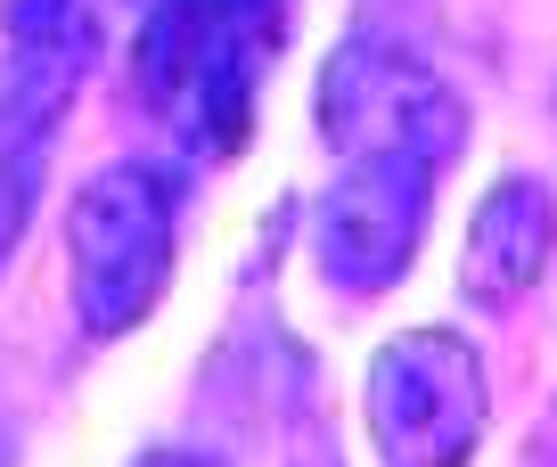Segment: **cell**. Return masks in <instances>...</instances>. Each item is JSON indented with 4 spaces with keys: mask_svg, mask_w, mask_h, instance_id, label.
<instances>
[{
    "mask_svg": "<svg viewBox=\"0 0 557 467\" xmlns=\"http://www.w3.org/2000/svg\"><path fill=\"white\" fill-rule=\"evenodd\" d=\"M287 50V0H148L132 41L139 107L197 156H238L262 107V74Z\"/></svg>",
    "mask_w": 557,
    "mask_h": 467,
    "instance_id": "6da1fadb",
    "label": "cell"
},
{
    "mask_svg": "<svg viewBox=\"0 0 557 467\" xmlns=\"http://www.w3.org/2000/svg\"><path fill=\"white\" fill-rule=\"evenodd\" d=\"M66 262H74V320L90 336H123L173 287V181L157 164H99L66 206Z\"/></svg>",
    "mask_w": 557,
    "mask_h": 467,
    "instance_id": "7a4b0ae2",
    "label": "cell"
},
{
    "mask_svg": "<svg viewBox=\"0 0 557 467\" xmlns=\"http://www.w3.org/2000/svg\"><path fill=\"white\" fill-rule=\"evenodd\" d=\"M492 418L484 353L459 329H401L369 361V443L385 467H468Z\"/></svg>",
    "mask_w": 557,
    "mask_h": 467,
    "instance_id": "3957f363",
    "label": "cell"
},
{
    "mask_svg": "<svg viewBox=\"0 0 557 467\" xmlns=\"http://www.w3.org/2000/svg\"><path fill=\"white\" fill-rule=\"evenodd\" d=\"M443 164L418 148H361L336 164L329 197L312 206V262L345 295H385L418 262L426 213H435Z\"/></svg>",
    "mask_w": 557,
    "mask_h": 467,
    "instance_id": "277c9868",
    "label": "cell"
},
{
    "mask_svg": "<svg viewBox=\"0 0 557 467\" xmlns=\"http://www.w3.org/2000/svg\"><path fill=\"white\" fill-rule=\"evenodd\" d=\"M320 132H329L336 156L418 148V156H435V164H451L459 139H468V115H459V99L410 50H394L377 34H352L320 66Z\"/></svg>",
    "mask_w": 557,
    "mask_h": 467,
    "instance_id": "5b68a950",
    "label": "cell"
},
{
    "mask_svg": "<svg viewBox=\"0 0 557 467\" xmlns=\"http://www.w3.org/2000/svg\"><path fill=\"white\" fill-rule=\"evenodd\" d=\"M549 255H557V197L533 173H500L475 197L468 246H459V295L484 311H508L524 304V287H541Z\"/></svg>",
    "mask_w": 557,
    "mask_h": 467,
    "instance_id": "8992f818",
    "label": "cell"
},
{
    "mask_svg": "<svg viewBox=\"0 0 557 467\" xmlns=\"http://www.w3.org/2000/svg\"><path fill=\"white\" fill-rule=\"evenodd\" d=\"M74 66L83 58L66 41V9L58 0H0V123L34 115V99L50 107Z\"/></svg>",
    "mask_w": 557,
    "mask_h": 467,
    "instance_id": "52a82bcc",
    "label": "cell"
},
{
    "mask_svg": "<svg viewBox=\"0 0 557 467\" xmlns=\"http://www.w3.org/2000/svg\"><path fill=\"white\" fill-rule=\"evenodd\" d=\"M34 189H41V123L9 115L0 123V262H9V246H17L25 213H34Z\"/></svg>",
    "mask_w": 557,
    "mask_h": 467,
    "instance_id": "ba28073f",
    "label": "cell"
},
{
    "mask_svg": "<svg viewBox=\"0 0 557 467\" xmlns=\"http://www.w3.org/2000/svg\"><path fill=\"white\" fill-rule=\"evenodd\" d=\"M58 9H66V41H74V58L90 66V50L115 34V17H123V9H139V0H58Z\"/></svg>",
    "mask_w": 557,
    "mask_h": 467,
    "instance_id": "9c48e42d",
    "label": "cell"
},
{
    "mask_svg": "<svg viewBox=\"0 0 557 467\" xmlns=\"http://www.w3.org/2000/svg\"><path fill=\"white\" fill-rule=\"evenodd\" d=\"M132 467H230V459H213V451H189V443H164V451H139Z\"/></svg>",
    "mask_w": 557,
    "mask_h": 467,
    "instance_id": "30bf717a",
    "label": "cell"
},
{
    "mask_svg": "<svg viewBox=\"0 0 557 467\" xmlns=\"http://www.w3.org/2000/svg\"><path fill=\"white\" fill-rule=\"evenodd\" d=\"M0 467H9V443H0Z\"/></svg>",
    "mask_w": 557,
    "mask_h": 467,
    "instance_id": "8fae6325",
    "label": "cell"
}]
</instances>
